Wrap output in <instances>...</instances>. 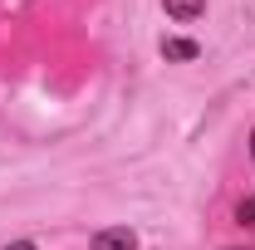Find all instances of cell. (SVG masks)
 <instances>
[{"label": "cell", "mask_w": 255, "mask_h": 250, "mask_svg": "<svg viewBox=\"0 0 255 250\" xmlns=\"http://www.w3.org/2000/svg\"><path fill=\"white\" fill-rule=\"evenodd\" d=\"M162 5H167V15H172V20H182V25L196 20V15L206 10V0H162Z\"/></svg>", "instance_id": "obj_1"}, {"label": "cell", "mask_w": 255, "mask_h": 250, "mask_svg": "<svg viewBox=\"0 0 255 250\" xmlns=\"http://www.w3.org/2000/svg\"><path fill=\"white\" fill-rule=\"evenodd\" d=\"M94 250H132V231H98Z\"/></svg>", "instance_id": "obj_2"}, {"label": "cell", "mask_w": 255, "mask_h": 250, "mask_svg": "<svg viewBox=\"0 0 255 250\" xmlns=\"http://www.w3.org/2000/svg\"><path fill=\"white\" fill-rule=\"evenodd\" d=\"M162 54L167 59H196V44L191 39H162Z\"/></svg>", "instance_id": "obj_3"}, {"label": "cell", "mask_w": 255, "mask_h": 250, "mask_svg": "<svg viewBox=\"0 0 255 250\" xmlns=\"http://www.w3.org/2000/svg\"><path fill=\"white\" fill-rule=\"evenodd\" d=\"M241 221H246V226H255V196H246V201H241Z\"/></svg>", "instance_id": "obj_4"}, {"label": "cell", "mask_w": 255, "mask_h": 250, "mask_svg": "<svg viewBox=\"0 0 255 250\" xmlns=\"http://www.w3.org/2000/svg\"><path fill=\"white\" fill-rule=\"evenodd\" d=\"M10 250H34V246H30V241H20V246H10Z\"/></svg>", "instance_id": "obj_5"}, {"label": "cell", "mask_w": 255, "mask_h": 250, "mask_svg": "<svg viewBox=\"0 0 255 250\" xmlns=\"http://www.w3.org/2000/svg\"><path fill=\"white\" fill-rule=\"evenodd\" d=\"M251 152H255V132H251Z\"/></svg>", "instance_id": "obj_6"}]
</instances>
